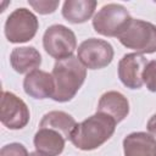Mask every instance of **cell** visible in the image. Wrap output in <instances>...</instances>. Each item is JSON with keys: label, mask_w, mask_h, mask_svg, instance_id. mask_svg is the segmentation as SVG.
Masks as SVG:
<instances>
[{"label": "cell", "mask_w": 156, "mask_h": 156, "mask_svg": "<svg viewBox=\"0 0 156 156\" xmlns=\"http://www.w3.org/2000/svg\"><path fill=\"white\" fill-rule=\"evenodd\" d=\"M96 112L107 115L113 118L116 123H119L129 113V102L123 94L111 90L101 95Z\"/></svg>", "instance_id": "11"}, {"label": "cell", "mask_w": 156, "mask_h": 156, "mask_svg": "<svg viewBox=\"0 0 156 156\" xmlns=\"http://www.w3.org/2000/svg\"><path fill=\"white\" fill-rule=\"evenodd\" d=\"M147 60L141 54H127L118 62V78L129 89H140L144 84L143 72Z\"/></svg>", "instance_id": "9"}, {"label": "cell", "mask_w": 156, "mask_h": 156, "mask_svg": "<svg viewBox=\"0 0 156 156\" xmlns=\"http://www.w3.org/2000/svg\"><path fill=\"white\" fill-rule=\"evenodd\" d=\"M10 62L17 73L28 74L39 68L41 65V56L33 46H20L12 50L10 55Z\"/></svg>", "instance_id": "13"}, {"label": "cell", "mask_w": 156, "mask_h": 156, "mask_svg": "<svg viewBox=\"0 0 156 156\" xmlns=\"http://www.w3.org/2000/svg\"><path fill=\"white\" fill-rule=\"evenodd\" d=\"M39 28L37 16L24 9H16L5 22V35L10 43H26L34 38Z\"/></svg>", "instance_id": "5"}, {"label": "cell", "mask_w": 156, "mask_h": 156, "mask_svg": "<svg viewBox=\"0 0 156 156\" xmlns=\"http://www.w3.org/2000/svg\"><path fill=\"white\" fill-rule=\"evenodd\" d=\"M143 82L150 91L156 93V60L147 62L143 72Z\"/></svg>", "instance_id": "17"}, {"label": "cell", "mask_w": 156, "mask_h": 156, "mask_svg": "<svg viewBox=\"0 0 156 156\" xmlns=\"http://www.w3.org/2000/svg\"><path fill=\"white\" fill-rule=\"evenodd\" d=\"M29 110L26 102L10 91H2L0 121L9 129H22L29 122Z\"/></svg>", "instance_id": "8"}, {"label": "cell", "mask_w": 156, "mask_h": 156, "mask_svg": "<svg viewBox=\"0 0 156 156\" xmlns=\"http://www.w3.org/2000/svg\"><path fill=\"white\" fill-rule=\"evenodd\" d=\"M51 76L55 82V93L51 99L58 102H66L72 100L83 85L87 77V68L78 57L69 56L56 60Z\"/></svg>", "instance_id": "2"}, {"label": "cell", "mask_w": 156, "mask_h": 156, "mask_svg": "<svg viewBox=\"0 0 156 156\" xmlns=\"http://www.w3.org/2000/svg\"><path fill=\"white\" fill-rule=\"evenodd\" d=\"M66 139L57 132L49 128H39L34 135L37 152L45 156H58L65 149Z\"/></svg>", "instance_id": "14"}, {"label": "cell", "mask_w": 156, "mask_h": 156, "mask_svg": "<svg viewBox=\"0 0 156 156\" xmlns=\"http://www.w3.org/2000/svg\"><path fill=\"white\" fill-rule=\"evenodd\" d=\"M76 119L63 111H50L45 113L39 123V128H49L60 133L66 140L71 138L73 129L76 128Z\"/></svg>", "instance_id": "15"}, {"label": "cell", "mask_w": 156, "mask_h": 156, "mask_svg": "<svg viewBox=\"0 0 156 156\" xmlns=\"http://www.w3.org/2000/svg\"><path fill=\"white\" fill-rule=\"evenodd\" d=\"M119 43L136 54L156 52V26L138 18H132L117 37Z\"/></svg>", "instance_id": "3"}, {"label": "cell", "mask_w": 156, "mask_h": 156, "mask_svg": "<svg viewBox=\"0 0 156 156\" xmlns=\"http://www.w3.org/2000/svg\"><path fill=\"white\" fill-rule=\"evenodd\" d=\"M0 156H29V154L22 144L11 143L1 147Z\"/></svg>", "instance_id": "18"}, {"label": "cell", "mask_w": 156, "mask_h": 156, "mask_svg": "<svg viewBox=\"0 0 156 156\" xmlns=\"http://www.w3.org/2000/svg\"><path fill=\"white\" fill-rule=\"evenodd\" d=\"M113 48L110 43L98 38H89L78 46V60L85 68L101 69L113 58Z\"/></svg>", "instance_id": "7"}, {"label": "cell", "mask_w": 156, "mask_h": 156, "mask_svg": "<svg viewBox=\"0 0 156 156\" xmlns=\"http://www.w3.org/2000/svg\"><path fill=\"white\" fill-rule=\"evenodd\" d=\"M43 46L51 57L62 60L72 56L77 49V39L69 28L62 24H54L45 30Z\"/></svg>", "instance_id": "6"}, {"label": "cell", "mask_w": 156, "mask_h": 156, "mask_svg": "<svg viewBox=\"0 0 156 156\" xmlns=\"http://www.w3.org/2000/svg\"><path fill=\"white\" fill-rule=\"evenodd\" d=\"M128 10L119 4H107L102 6L93 18V27L96 33L105 37H118L130 22Z\"/></svg>", "instance_id": "4"}, {"label": "cell", "mask_w": 156, "mask_h": 156, "mask_svg": "<svg viewBox=\"0 0 156 156\" xmlns=\"http://www.w3.org/2000/svg\"><path fill=\"white\" fill-rule=\"evenodd\" d=\"M116 124V121L110 116L96 112L76 126L69 140L79 150L98 149L112 136Z\"/></svg>", "instance_id": "1"}, {"label": "cell", "mask_w": 156, "mask_h": 156, "mask_svg": "<svg viewBox=\"0 0 156 156\" xmlns=\"http://www.w3.org/2000/svg\"><path fill=\"white\" fill-rule=\"evenodd\" d=\"M58 4V1H29V5L40 15L52 13L57 9Z\"/></svg>", "instance_id": "19"}, {"label": "cell", "mask_w": 156, "mask_h": 156, "mask_svg": "<svg viewBox=\"0 0 156 156\" xmlns=\"http://www.w3.org/2000/svg\"><path fill=\"white\" fill-rule=\"evenodd\" d=\"M124 156H156V139L144 132L128 134L123 139Z\"/></svg>", "instance_id": "12"}, {"label": "cell", "mask_w": 156, "mask_h": 156, "mask_svg": "<svg viewBox=\"0 0 156 156\" xmlns=\"http://www.w3.org/2000/svg\"><path fill=\"white\" fill-rule=\"evenodd\" d=\"M95 0H67L62 6V16L71 23H84L94 13Z\"/></svg>", "instance_id": "16"}, {"label": "cell", "mask_w": 156, "mask_h": 156, "mask_svg": "<svg viewBox=\"0 0 156 156\" xmlns=\"http://www.w3.org/2000/svg\"><path fill=\"white\" fill-rule=\"evenodd\" d=\"M147 130L152 136H156V113L152 115L150 117V119L147 121Z\"/></svg>", "instance_id": "20"}, {"label": "cell", "mask_w": 156, "mask_h": 156, "mask_svg": "<svg viewBox=\"0 0 156 156\" xmlns=\"http://www.w3.org/2000/svg\"><path fill=\"white\" fill-rule=\"evenodd\" d=\"M23 89L27 95L43 100L52 98L55 93V82L50 73L35 69L26 76L23 80Z\"/></svg>", "instance_id": "10"}, {"label": "cell", "mask_w": 156, "mask_h": 156, "mask_svg": "<svg viewBox=\"0 0 156 156\" xmlns=\"http://www.w3.org/2000/svg\"><path fill=\"white\" fill-rule=\"evenodd\" d=\"M29 156H45V155H41L39 152H32V154H29Z\"/></svg>", "instance_id": "21"}]
</instances>
